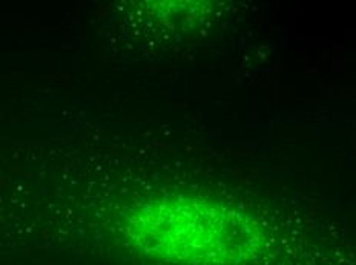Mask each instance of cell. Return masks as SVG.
<instances>
[{
  "label": "cell",
  "instance_id": "cell-1",
  "mask_svg": "<svg viewBox=\"0 0 356 265\" xmlns=\"http://www.w3.org/2000/svg\"><path fill=\"white\" fill-rule=\"evenodd\" d=\"M123 233L138 253L170 265H250L269 246L264 227L249 213L180 192L131 205Z\"/></svg>",
  "mask_w": 356,
  "mask_h": 265
}]
</instances>
